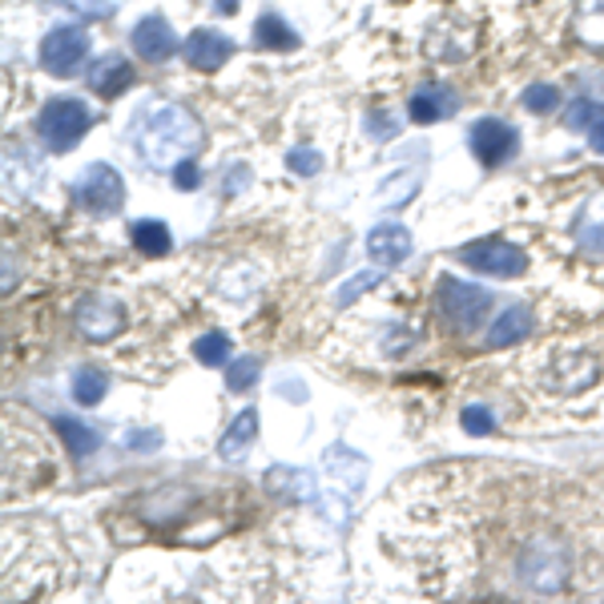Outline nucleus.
<instances>
[{
    "mask_svg": "<svg viewBox=\"0 0 604 604\" xmlns=\"http://www.w3.org/2000/svg\"><path fill=\"white\" fill-rule=\"evenodd\" d=\"M524 105L532 113H552L561 105V89L556 85H528L524 89Z\"/></svg>",
    "mask_w": 604,
    "mask_h": 604,
    "instance_id": "25",
    "label": "nucleus"
},
{
    "mask_svg": "<svg viewBox=\"0 0 604 604\" xmlns=\"http://www.w3.org/2000/svg\"><path fill=\"white\" fill-rule=\"evenodd\" d=\"M460 423H464L467 436H492L496 432V415L488 408H464Z\"/></svg>",
    "mask_w": 604,
    "mask_h": 604,
    "instance_id": "27",
    "label": "nucleus"
},
{
    "mask_svg": "<svg viewBox=\"0 0 604 604\" xmlns=\"http://www.w3.org/2000/svg\"><path fill=\"white\" fill-rule=\"evenodd\" d=\"M601 113H604V105H596V101H573L564 117H568V129H592V121H596Z\"/></svg>",
    "mask_w": 604,
    "mask_h": 604,
    "instance_id": "28",
    "label": "nucleus"
},
{
    "mask_svg": "<svg viewBox=\"0 0 604 604\" xmlns=\"http://www.w3.org/2000/svg\"><path fill=\"white\" fill-rule=\"evenodd\" d=\"M399 129V121H395L391 113H367V133L375 141H387Z\"/></svg>",
    "mask_w": 604,
    "mask_h": 604,
    "instance_id": "31",
    "label": "nucleus"
},
{
    "mask_svg": "<svg viewBox=\"0 0 604 604\" xmlns=\"http://www.w3.org/2000/svg\"><path fill=\"white\" fill-rule=\"evenodd\" d=\"M133 53L141 56V61H150V65H162V61H169V56L178 53V37H174V28H169V21H162V16H145L138 28H133Z\"/></svg>",
    "mask_w": 604,
    "mask_h": 604,
    "instance_id": "11",
    "label": "nucleus"
},
{
    "mask_svg": "<svg viewBox=\"0 0 604 604\" xmlns=\"http://www.w3.org/2000/svg\"><path fill=\"white\" fill-rule=\"evenodd\" d=\"M532 335V310L528 307H507L496 326L488 331V347H512V343H524Z\"/></svg>",
    "mask_w": 604,
    "mask_h": 604,
    "instance_id": "18",
    "label": "nucleus"
},
{
    "mask_svg": "<svg viewBox=\"0 0 604 604\" xmlns=\"http://www.w3.org/2000/svg\"><path fill=\"white\" fill-rule=\"evenodd\" d=\"M133 138V150L150 169H174L190 162L202 145V126L197 117L174 101H157L150 110L138 113V121L129 129Z\"/></svg>",
    "mask_w": 604,
    "mask_h": 604,
    "instance_id": "1",
    "label": "nucleus"
},
{
    "mask_svg": "<svg viewBox=\"0 0 604 604\" xmlns=\"http://www.w3.org/2000/svg\"><path fill=\"white\" fill-rule=\"evenodd\" d=\"M89 126H93V113L77 98H53L41 110V117H37V133H41L53 154L73 150L89 133Z\"/></svg>",
    "mask_w": 604,
    "mask_h": 604,
    "instance_id": "3",
    "label": "nucleus"
},
{
    "mask_svg": "<svg viewBox=\"0 0 604 604\" xmlns=\"http://www.w3.org/2000/svg\"><path fill=\"white\" fill-rule=\"evenodd\" d=\"M568 544L561 536H532L521 549V561H516V577H521L524 589L532 592H556L564 589L568 580Z\"/></svg>",
    "mask_w": 604,
    "mask_h": 604,
    "instance_id": "2",
    "label": "nucleus"
},
{
    "mask_svg": "<svg viewBox=\"0 0 604 604\" xmlns=\"http://www.w3.org/2000/svg\"><path fill=\"white\" fill-rule=\"evenodd\" d=\"M133 246L145 258H162L169 250V230L162 222H138L133 226Z\"/></svg>",
    "mask_w": 604,
    "mask_h": 604,
    "instance_id": "23",
    "label": "nucleus"
},
{
    "mask_svg": "<svg viewBox=\"0 0 604 604\" xmlns=\"http://www.w3.org/2000/svg\"><path fill=\"white\" fill-rule=\"evenodd\" d=\"M380 279H383L380 270H363V274H355V279L335 295V303H338V307H347V303H355V298L363 295V291H371V286H375Z\"/></svg>",
    "mask_w": 604,
    "mask_h": 604,
    "instance_id": "29",
    "label": "nucleus"
},
{
    "mask_svg": "<svg viewBox=\"0 0 604 604\" xmlns=\"http://www.w3.org/2000/svg\"><path fill=\"white\" fill-rule=\"evenodd\" d=\"M194 355H197V363L222 367L226 359H230V335H222V331H210V335H202L194 343Z\"/></svg>",
    "mask_w": 604,
    "mask_h": 604,
    "instance_id": "24",
    "label": "nucleus"
},
{
    "mask_svg": "<svg viewBox=\"0 0 604 604\" xmlns=\"http://www.w3.org/2000/svg\"><path fill=\"white\" fill-rule=\"evenodd\" d=\"M197 182H202V174H197L194 157L182 162V166H174V185H178V190H197Z\"/></svg>",
    "mask_w": 604,
    "mask_h": 604,
    "instance_id": "32",
    "label": "nucleus"
},
{
    "mask_svg": "<svg viewBox=\"0 0 604 604\" xmlns=\"http://www.w3.org/2000/svg\"><path fill=\"white\" fill-rule=\"evenodd\" d=\"M258 359L254 355H246L242 363H230V375H226V387L230 391H246V387H254V380H258Z\"/></svg>",
    "mask_w": 604,
    "mask_h": 604,
    "instance_id": "26",
    "label": "nucleus"
},
{
    "mask_svg": "<svg viewBox=\"0 0 604 604\" xmlns=\"http://www.w3.org/2000/svg\"><path fill=\"white\" fill-rule=\"evenodd\" d=\"M573 239L584 254L592 258H604V197H596L589 210L577 214V222H573Z\"/></svg>",
    "mask_w": 604,
    "mask_h": 604,
    "instance_id": "17",
    "label": "nucleus"
},
{
    "mask_svg": "<svg viewBox=\"0 0 604 604\" xmlns=\"http://www.w3.org/2000/svg\"><path fill=\"white\" fill-rule=\"evenodd\" d=\"M110 391V380L101 375L98 367H81L77 375H73V399L81 403V408H98L101 399Z\"/></svg>",
    "mask_w": 604,
    "mask_h": 604,
    "instance_id": "21",
    "label": "nucleus"
},
{
    "mask_svg": "<svg viewBox=\"0 0 604 604\" xmlns=\"http://www.w3.org/2000/svg\"><path fill=\"white\" fill-rule=\"evenodd\" d=\"M286 166L295 169V174H319V169H323V157L314 154L310 145H298V150L286 154Z\"/></svg>",
    "mask_w": 604,
    "mask_h": 604,
    "instance_id": "30",
    "label": "nucleus"
},
{
    "mask_svg": "<svg viewBox=\"0 0 604 604\" xmlns=\"http://www.w3.org/2000/svg\"><path fill=\"white\" fill-rule=\"evenodd\" d=\"M254 436H258V411L246 408L239 420L230 423V432H226L222 444H218V455H222L226 464H239V460H246Z\"/></svg>",
    "mask_w": 604,
    "mask_h": 604,
    "instance_id": "16",
    "label": "nucleus"
},
{
    "mask_svg": "<svg viewBox=\"0 0 604 604\" xmlns=\"http://www.w3.org/2000/svg\"><path fill=\"white\" fill-rule=\"evenodd\" d=\"M254 41L262 44V49H298V33L282 16L267 13L258 16V25H254Z\"/></svg>",
    "mask_w": 604,
    "mask_h": 604,
    "instance_id": "20",
    "label": "nucleus"
},
{
    "mask_svg": "<svg viewBox=\"0 0 604 604\" xmlns=\"http://www.w3.org/2000/svg\"><path fill=\"white\" fill-rule=\"evenodd\" d=\"M85 53H89V33L77 25L53 28L41 41V65L53 73V77H69V73L81 69Z\"/></svg>",
    "mask_w": 604,
    "mask_h": 604,
    "instance_id": "8",
    "label": "nucleus"
},
{
    "mask_svg": "<svg viewBox=\"0 0 604 604\" xmlns=\"http://www.w3.org/2000/svg\"><path fill=\"white\" fill-rule=\"evenodd\" d=\"M573 28L589 49H604V0H577Z\"/></svg>",
    "mask_w": 604,
    "mask_h": 604,
    "instance_id": "19",
    "label": "nucleus"
},
{
    "mask_svg": "<svg viewBox=\"0 0 604 604\" xmlns=\"http://www.w3.org/2000/svg\"><path fill=\"white\" fill-rule=\"evenodd\" d=\"M53 427H56V436H65V444H69L73 455H93V451H98V436H93V427H85V423L69 420V415H56Z\"/></svg>",
    "mask_w": 604,
    "mask_h": 604,
    "instance_id": "22",
    "label": "nucleus"
},
{
    "mask_svg": "<svg viewBox=\"0 0 604 604\" xmlns=\"http://www.w3.org/2000/svg\"><path fill=\"white\" fill-rule=\"evenodd\" d=\"M455 105H460V101H455L451 89H444V85H420L408 101V117L411 121H420V126H432V121L451 117Z\"/></svg>",
    "mask_w": 604,
    "mask_h": 604,
    "instance_id": "13",
    "label": "nucleus"
},
{
    "mask_svg": "<svg viewBox=\"0 0 604 604\" xmlns=\"http://www.w3.org/2000/svg\"><path fill=\"white\" fill-rule=\"evenodd\" d=\"M234 53V44L226 41L222 33H214V28H194L190 37H185V61L202 73H214L222 69L226 61Z\"/></svg>",
    "mask_w": 604,
    "mask_h": 604,
    "instance_id": "12",
    "label": "nucleus"
},
{
    "mask_svg": "<svg viewBox=\"0 0 604 604\" xmlns=\"http://www.w3.org/2000/svg\"><path fill=\"white\" fill-rule=\"evenodd\" d=\"M77 202H81V210L98 214H117L121 210V202H126V182H121V174L105 162H93V166L81 169V178H77Z\"/></svg>",
    "mask_w": 604,
    "mask_h": 604,
    "instance_id": "5",
    "label": "nucleus"
},
{
    "mask_svg": "<svg viewBox=\"0 0 604 604\" xmlns=\"http://www.w3.org/2000/svg\"><path fill=\"white\" fill-rule=\"evenodd\" d=\"M472 150H476L484 166H500L516 150V129L504 126L500 117H484V121L472 126Z\"/></svg>",
    "mask_w": 604,
    "mask_h": 604,
    "instance_id": "10",
    "label": "nucleus"
},
{
    "mask_svg": "<svg viewBox=\"0 0 604 604\" xmlns=\"http://www.w3.org/2000/svg\"><path fill=\"white\" fill-rule=\"evenodd\" d=\"M596 380H601V359L592 351H564L549 371V387L561 395L589 391Z\"/></svg>",
    "mask_w": 604,
    "mask_h": 604,
    "instance_id": "9",
    "label": "nucleus"
},
{
    "mask_svg": "<svg viewBox=\"0 0 604 604\" xmlns=\"http://www.w3.org/2000/svg\"><path fill=\"white\" fill-rule=\"evenodd\" d=\"M73 319H77V331H81L89 343H110L113 335H121L126 326V307L110 295H85L77 307H73Z\"/></svg>",
    "mask_w": 604,
    "mask_h": 604,
    "instance_id": "7",
    "label": "nucleus"
},
{
    "mask_svg": "<svg viewBox=\"0 0 604 604\" xmlns=\"http://www.w3.org/2000/svg\"><path fill=\"white\" fill-rule=\"evenodd\" d=\"M89 85L98 89L101 98H121L129 85H133V65H129L126 56H117V53L101 56L98 65L89 69Z\"/></svg>",
    "mask_w": 604,
    "mask_h": 604,
    "instance_id": "15",
    "label": "nucleus"
},
{
    "mask_svg": "<svg viewBox=\"0 0 604 604\" xmlns=\"http://www.w3.org/2000/svg\"><path fill=\"white\" fill-rule=\"evenodd\" d=\"M218 9H222V13H234V9H239V0H218Z\"/></svg>",
    "mask_w": 604,
    "mask_h": 604,
    "instance_id": "34",
    "label": "nucleus"
},
{
    "mask_svg": "<svg viewBox=\"0 0 604 604\" xmlns=\"http://www.w3.org/2000/svg\"><path fill=\"white\" fill-rule=\"evenodd\" d=\"M455 258L467 262L472 270H479V274H496V279H521L524 270H528V254L504 239L472 242L464 250H455Z\"/></svg>",
    "mask_w": 604,
    "mask_h": 604,
    "instance_id": "6",
    "label": "nucleus"
},
{
    "mask_svg": "<svg viewBox=\"0 0 604 604\" xmlns=\"http://www.w3.org/2000/svg\"><path fill=\"white\" fill-rule=\"evenodd\" d=\"M367 254H371V262H380V267H399L411 254V234L403 226H375V230L367 234Z\"/></svg>",
    "mask_w": 604,
    "mask_h": 604,
    "instance_id": "14",
    "label": "nucleus"
},
{
    "mask_svg": "<svg viewBox=\"0 0 604 604\" xmlns=\"http://www.w3.org/2000/svg\"><path fill=\"white\" fill-rule=\"evenodd\" d=\"M589 141H592V150H596V154H604V113H601V117H596V121H592Z\"/></svg>",
    "mask_w": 604,
    "mask_h": 604,
    "instance_id": "33",
    "label": "nucleus"
},
{
    "mask_svg": "<svg viewBox=\"0 0 604 604\" xmlns=\"http://www.w3.org/2000/svg\"><path fill=\"white\" fill-rule=\"evenodd\" d=\"M436 303H439V314L448 319V326H455L460 335H472V331L488 319V310H492V295H488L484 286L448 279V274H444L436 286Z\"/></svg>",
    "mask_w": 604,
    "mask_h": 604,
    "instance_id": "4",
    "label": "nucleus"
}]
</instances>
